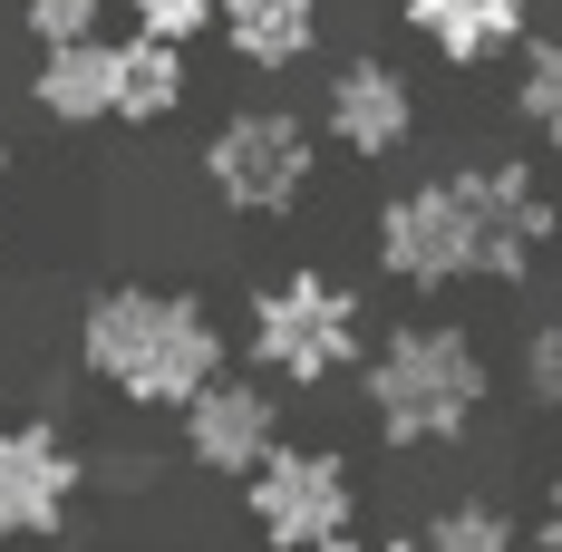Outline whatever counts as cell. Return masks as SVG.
Returning <instances> with one entry per match:
<instances>
[{
    "mask_svg": "<svg viewBox=\"0 0 562 552\" xmlns=\"http://www.w3.org/2000/svg\"><path fill=\"white\" fill-rule=\"evenodd\" d=\"M553 243V204L524 166H447L379 204V272L407 291L524 281Z\"/></svg>",
    "mask_w": 562,
    "mask_h": 552,
    "instance_id": "cell-1",
    "label": "cell"
},
{
    "mask_svg": "<svg viewBox=\"0 0 562 552\" xmlns=\"http://www.w3.org/2000/svg\"><path fill=\"white\" fill-rule=\"evenodd\" d=\"M78 359H88V379H108L126 407H184V397H204V387L224 379V330H214V311L184 301V291H136V281H116V291L88 301V320H78Z\"/></svg>",
    "mask_w": 562,
    "mask_h": 552,
    "instance_id": "cell-2",
    "label": "cell"
},
{
    "mask_svg": "<svg viewBox=\"0 0 562 552\" xmlns=\"http://www.w3.org/2000/svg\"><path fill=\"white\" fill-rule=\"evenodd\" d=\"M369 427L389 446H456L475 417H485V349L465 330H447V320H407V330H389L379 349H369Z\"/></svg>",
    "mask_w": 562,
    "mask_h": 552,
    "instance_id": "cell-3",
    "label": "cell"
},
{
    "mask_svg": "<svg viewBox=\"0 0 562 552\" xmlns=\"http://www.w3.org/2000/svg\"><path fill=\"white\" fill-rule=\"evenodd\" d=\"M252 369L262 379H291V387H321V379H349L369 359V320H359V291L330 272H291L252 301Z\"/></svg>",
    "mask_w": 562,
    "mask_h": 552,
    "instance_id": "cell-4",
    "label": "cell"
},
{
    "mask_svg": "<svg viewBox=\"0 0 562 552\" xmlns=\"http://www.w3.org/2000/svg\"><path fill=\"white\" fill-rule=\"evenodd\" d=\"M243 504H252V533L272 552H330L359 523V475L330 446H272L243 475Z\"/></svg>",
    "mask_w": 562,
    "mask_h": 552,
    "instance_id": "cell-5",
    "label": "cell"
},
{
    "mask_svg": "<svg viewBox=\"0 0 562 552\" xmlns=\"http://www.w3.org/2000/svg\"><path fill=\"white\" fill-rule=\"evenodd\" d=\"M204 184L233 214H291L311 194V126L291 108H233L204 136Z\"/></svg>",
    "mask_w": 562,
    "mask_h": 552,
    "instance_id": "cell-6",
    "label": "cell"
},
{
    "mask_svg": "<svg viewBox=\"0 0 562 552\" xmlns=\"http://www.w3.org/2000/svg\"><path fill=\"white\" fill-rule=\"evenodd\" d=\"M78 446L49 417H10L0 427V543H49L78 504Z\"/></svg>",
    "mask_w": 562,
    "mask_h": 552,
    "instance_id": "cell-7",
    "label": "cell"
},
{
    "mask_svg": "<svg viewBox=\"0 0 562 552\" xmlns=\"http://www.w3.org/2000/svg\"><path fill=\"white\" fill-rule=\"evenodd\" d=\"M321 126H330V146H349L359 166H379V156H397L407 136H417V88L397 78L389 58H349V68H330V98H321Z\"/></svg>",
    "mask_w": 562,
    "mask_h": 552,
    "instance_id": "cell-8",
    "label": "cell"
},
{
    "mask_svg": "<svg viewBox=\"0 0 562 552\" xmlns=\"http://www.w3.org/2000/svg\"><path fill=\"white\" fill-rule=\"evenodd\" d=\"M272 446H281V407H272V387H252V379H214L204 397H184V455H194L204 475H252Z\"/></svg>",
    "mask_w": 562,
    "mask_h": 552,
    "instance_id": "cell-9",
    "label": "cell"
},
{
    "mask_svg": "<svg viewBox=\"0 0 562 552\" xmlns=\"http://www.w3.org/2000/svg\"><path fill=\"white\" fill-rule=\"evenodd\" d=\"M30 98H40L58 126H108V116L126 108V40H58V49H40Z\"/></svg>",
    "mask_w": 562,
    "mask_h": 552,
    "instance_id": "cell-10",
    "label": "cell"
},
{
    "mask_svg": "<svg viewBox=\"0 0 562 552\" xmlns=\"http://www.w3.org/2000/svg\"><path fill=\"white\" fill-rule=\"evenodd\" d=\"M524 10L533 0H407V30L447 58V68H475V58L524 49Z\"/></svg>",
    "mask_w": 562,
    "mask_h": 552,
    "instance_id": "cell-11",
    "label": "cell"
},
{
    "mask_svg": "<svg viewBox=\"0 0 562 552\" xmlns=\"http://www.w3.org/2000/svg\"><path fill=\"white\" fill-rule=\"evenodd\" d=\"M224 49L262 78L301 68L321 49V0H224Z\"/></svg>",
    "mask_w": 562,
    "mask_h": 552,
    "instance_id": "cell-12",
    "label": "cell"
},
{
    "mask_svg": "<svg viewBox=\"0 0 562 552\" xmlns=\"http://www.w3.org/2000/svg\"><path fill=\"white\" fill-rule=\"evenodd\" d=\"M184 108V40H156V30H136L126 40V126H156V116Z\"/></svg>",
    "mask_w": 562,
    "mask_h": 552,
    "instance_id": "cell-13",
    "label": "cell"
},
{
    "mask_svg": "<svg viewBox=\"0 0 562 552\" xmlns=\"http://www.w3.org/2000/svg\"><path fill=\"white\" fill-rule=\"evenodd\" d=\"M514 116H524L543 146H562V30H553V40H524V68H514Z\"/></svg>",
    "mask_w": 562,
    "mask_h": 552,
    "instance_id": "cell-14",
    "label": "cell"
},
{
    "mask_svg": "<svg viewBox=\"0 0 562 552\" xmlns=\"http://www.w3.org/2000/svg\"><path fill=\"white\" fill-rule=\"evenodd\" d=\"M417 552H524V533H514V514H495V504H447V514H427Z\"/></svg>",
    "mask_w": 562,
    "mask_h": 552,
    "instance_id": "cell-15",
    "label": "cell"
},
{
    "mask_svg": "<svg viewBox=\"0 0 562 552\" xmlns=\"http://www.w3.org/2000/svg\"><path fill=\"white\" fill-rule=\"evenodd\" d=\"M20 20H30V40H40V49H58V40H98L108 0H20Z\"/></svg>",
    "mask_w": 562,
    "mask_h": 552,
    "instance_id": "cell-16",
    "label": "cell"
},
{
    "mask_svg": "<svg viewBox=\"0 0 562 552\" xmlns=\"http://www.w3.org/2000/svg\"><path fill=\"white\" fill-rule=\"evenodd\" d=\"M136 10V30H156V40H194V30H224V0H126Z\"/></svg>",
    "mask_w": 562,
    "mask_h": 552,
    "instance_id": "cell-17",
    "label": "cell"
},
{
    "mask_svg": "<svg viewBox=\"0 0 562 552\" xmlns=\"http://www.w3.org/2000/svg\"><path fill=\"white\" fill-rule=\"evenodd\" d=\"M524 387H533V407H562V311L524 339Z\"/></svg>",
    "mask_w": 562,
    "mask_h": 552,
    "instance_id": "cell-18",
    "label": "cell"
},
{
    "mask_svg": "<svg viewBox=\"0 0 562 552\" xmlns=\"http://www.w3.org/2000/svg\"><path fill=\"white\" fill-rule=\"evenodd\" d=\"M543 552H562V485H553V504H543Z\"/></svg>",
    "mask_w": 562,
    "mask_h": 552,
    "instance_id": "cell-19",
    "label": "cell"
},
{
    "mask_svg": "<svg viewBox=\"0 0 562 552\" xmlns=\"http://www.w3.org/2000/svg\"><path fill=\"white\" fill-rule=\"evenodd\" d=\"M330 552H417V543H359V533H339Z\"/></svg>",
    "mask_w": 562,
    "mask_h": 552,
    "instance_id": "cell-20",
    "label": "cell"
},
{
    "mask_svg": "<svg viewBox=\"0 0 562 552\" xmlns=\"http://www.w3.org/2000/svg\"><path fill=\"white\" fill-rule=\"evenodd\" d=\"M0 156H10V146H0Z\"/></svg>",
    "mask_w": 562,
    "mask_h": 552,
    "instance_id": "cell-21",
    "label": "cell"
}]
</instances>
